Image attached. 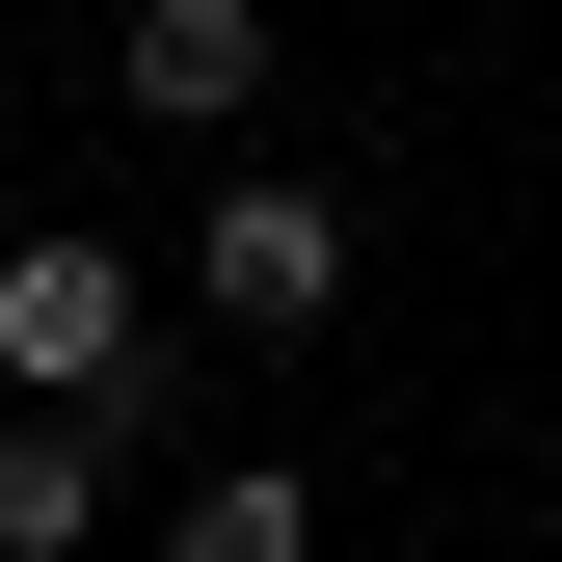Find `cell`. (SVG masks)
<instances>
[{"mask_svg":"<svg viewBox=\"0 0 562 562\" xmlns=\"http://www.w3.org/2000/svg\"><path fill=\"white\" fill-rule=\"evenodd\" d=\"M161 348H188V322L134 295V241H81V215H27V241H0V429H108Z\"/></svg>","mask_w":562,"mask_h":562,"instance_id":"1","label":"cell"},{"mask_svg":"<svg viewBox=\"0 0 562 562\" xmlns=\"http://www.w3.org/2000/svg\"><path fill=\"white\" fill-rule=\"evenodd\" d=\"M108 108H134V134H188V161H215V134L268 108V0H134V27H108Z\"/></svg>","mask_w":562,"mask_h":562,"instance_id":"3","label":"cell"},{"mask_svg":"<svg viewBox=\"0 0 562 562\" xmlns=\"http://www.w3.org/2000/svg\"><path fill=\"white\" fill-rule=\"evenodd\" d=\"M161 562H322V482H295V456H215V482L161 509Z\"/></svg>","mask_w":562,"mask_h":562,"instance_id":"4","label":"cell"},{"mask_svg":"<svg viewBox=\"0 0 562 562\" xmlns=\"http://www.w3.org/2000/svg\"><path fill=\"white\" fill-rule=\"evenodd\" d=\"M108 536V456L81 429H0V562H81Z\"/></svg>","mask_w":562,"mask_h":562,"instance_id":"5","label":"cell"},{"mask_svg":"<svg viewBox=\"0 0 562 562\" xmlns=\"http://www.w3.org/2000/svg\"><path fill=\"white\" fill-rule=\"evenodd\" d=\"M188 322H215V348H322V322H348V188H295V161H215Z\"/></svg>","mask_w":562,"mask_h":562,"instance_id":"2","label":"cell"}]
</instances>
